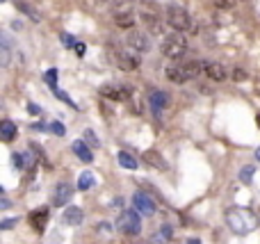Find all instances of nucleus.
I'll return each instance as SVG.
<instances>
[{"mask_svg": "<svg viewBox=\"0 0 260 244\" xmlns=\"http://www.w3.org/2000/svg\"><path fill=\"white\" fill-rule=\"evenodd\" d=\"M226 224L238 235H249L258 228V217L249 208H229L226 210Z\"/></svg>", "mask_w": 260, "mask_h": 244, "instance_id": "f257e3e1", "label": "nucleus"}, {"mask_svg": "<svg viewBox=\"0 0 260 244\" xmlns=\"http://www.w3.org/2000/svg\"><path fill=\"white\" fill-rule=\"evenodd\" d=\"M162 55L169 59H180L185 53H187V39L183 34H167L162 39V46H160Z\"/></svg>", "mask_w": 260, "mask_h": 244, "instance_id": "f03ea898", "label": "nucleus"}, {"mask_svg": "<svg viewBox=\"0 0 260 244\" xmlns=\"http://www.w3.org/2000/svg\"><path fill=\"white\" fill-rule=\"evenodd\" d=\"M167 23L178 32H185L192 27V18H189L187 9H183L180 5H171V7L167 9Z\"/></svg>", "mask_w": 260, "mask_h": 244, "instance_id": "7ed1b4c3", "label": "nucleus"}, {"mask_svg": "<svg viewBox=\"0 0 260 244\" xmlns=\"http://www.w3.org/2000/svg\"><path fill=\"white\" fill-rule=\"evenodd\" d=\"M119 228H121V233H126V235H137V233L142 231V219H139V215L135 213V210H126V213L121 215V219H119Z\"/></svg>", "mask_w": 260, "mask_h": 244, "instance_id": "20e7f679", "label": "nucleus"}, {"mask_svg": "<svg viewBox=\"0 0 260 244\" xmlns=\"http://www.w3.org/2000/svg\"><path fill=\"white\" fill-rule=\"evenodd\" d=\"M133 205H135V210L142 213V215H153L155 213V203H153V199L146 194V192H135Z\"/></svg>", "mask_w": 260, "mask_h": 244, "instance_id": "39448f33", "label": "nucleus"}, {"mask_svg": "<svg viewBox=\"0 0 260 244\" xmlns=\"http://www.w3.org/2000/svg\"><path fill=\"white\" fill-rule=\"evenodd\" d=\"M71 196H73V187L69 183H59L53 192V205L55 208H62V205H67L71 201Z\"/></svg>", "mask_w": 260, "mask_h": 244, "instance_id": "423d86ee", "label": "nucleus"}, {"mask_svg": "<svg viewBox=\"0 0 260 244\" xmlns=\"http://www.w3.org/2000/svg\"><path fill=\"white\" fill-rule=\"evenodd\" d=\"M128 48L137 50V53H144V50L151 48V41H148V34H144V32H130L128 39H126Z\"/></svg>", "mask_w": 260, "mask_h": 244, "instance_id": "0eeeda50", "label": "nucleus"}, {"mask_svg": "<svg viewBox=\"0 0 260 244\" xmlns=\"http://www.w3.org/2000/svg\"><path fill=\"white\" fill-rule=\"evenodd\" d=\"M142 18H144V23H146V27H148V32H151V34L167 37V34H165V27H162L160 16H155V14H148V12H144V14H142Z\"/></svg>", "mask_w": 260, "mask_h": 244, "instance_id": "6e6552de", "label": "nucleus"}, {"mask_svg": "<svg viewBox=\"0 0 260 244\" xmlns=\"http://www.w3.org/2000/svg\"><path fill=\"white\" fill-rule=\"evenodd\" d=\"M30 226L35 228L37 233H44L46 231V224H48V210L46 208H41V210H37V213H30Z\"/></svg>", "mask_w": 260, "mask_h": 244, "instance_id": "1a4fd4ad", "label": "nucleus"}, {"mask_svg": "<svg viewBox=\"0 0 260 244\" xmlns=\"http://www.w3.org/2000/svg\"><path fill=\"white\" fill-rule=\"evenodd\" d=\"M110 3H112V14H114V18L133 16V5H135V0H110Z\"/></svg>", "mask_w": 260, "mask_h": 244, "instance_id": "9d476101", "label": "nucleus"}, {"mask_svg": "<svg viewBox=\"0 0 260 244\" xmlns=\"http://www.w3.org/2000/svg\"><path fill=\"white\" fill-rule=\"evenodd\" d=\"M148 103H151V108L155 110V112H160V110H165L167 105L171 103V96L167 94V91H153V94L148 96Z\"/></svg>", "mask_w": 260, "mask_h": 244, "instance_id": "9b49d317", "label": "nucleus"}, {"mask_svg": "<svg viewBox=\"0 0 260 244\" xmlns=\"http://www.w3.org/2000/svg\"><path fill=\"white\" fill-rule=\"evenodd\" d=\"M144 162H146V167L160 169V171H165V169H167V160L162 158V155L157 153V151H153V149L144 153Z\"/></svg>", "mask_w": 260, "mask_h": 244, "instance_id": "f8f14e48", "label": "nucleus"}, {"mask_svg": "<svg viewBox=\"0 0 260 244\" xmlns=\"http://www.w3.org/2000/svg\"><path fill=\"white\" fill-rule=\"evenodd\" d=\"M71 149H73V153L82 160V162H91V160H94V153H91V149H89V144H87V142H82V140L73 142Z\"/></svg>", "mask_w": 260, "mask_h": 244, "instance_id": "ddd939ff", "label": "nucleus"}, {"mask_svg": "<svg viewBox=\"0 0 260 244\" xmlns=\"http://www.w3.org/2000/svg\"><path fill=\"white\" fill-rule=\"evenodd\" d=\"M114 59H117V64H119L121 71H133V68H137V64H139V59L130 53H117Z\"/></svg>", "mask_w": 260, "mask_h": 244, "instance_id": "4468645a", "label": "nucleus"}, {"mask_svg": "<svg viewBox=\"0 0 260 244\" xmlns=\"http://www.w3.org/2000/svg\"><path fill=\"white\" fill-rule=\"evenodd\" d=\"M101 94H103L105 98H112V100H128L130 98L128 89H123V87H103Z\"/></svg>", "mask_w": 260, "mask_h": 244, "instance_id": "2eb2a0df", "label": "nucleus"}, {"mask_svg": "<svg viewBox=\"0 0 260 244\" xmlns=\"http://www.w3.org/2000/svg\"><path fill=\"white\" fill-rule=\"evenodd\" d=\"M82 219H85V215H82V210L76 208V205H71V208L64 210V222H67L69 226H80Z\"/></svg>", "mask_w": 260, "mask_h": 244, "instance_id": "dca6fc26", "label": "nucleus"}, {"mask_svg": "<svg viewBox=\"0 0 260 244\" xmlns=\"http://www.w3.org/2000/svg\"><path fill=\"white\" fill-rule=\"evenodd\" d=\"M206 76L208 78H212V80H224L226 78V68L221 66V64H217V62H208L206 64Z\"/></svg>", "mask_w": 260, "mask_h": 244, "instance_id": "f3484780", "label": "nucleus"}, {"mask_svg": "<svg viewBox=\"0 0 260 244\" xmlns=\"http://www.w3.org/2000/svg\"><path fill=\"white\" fill-rule=\"evenodd\" d=\"M14 137H16V126H14L12 121H7V119H5V121L0 123V140H3V142H12Z\"/></svg>", "mask_w": 260, "mask_h": 244, "instance_id": "a211bd4d", "label": "nucleus"}, {"mask_svg": "<svg viewBox=\"0 0 260 244\" xmlns=\"http://www.w3.org/2000/svg\"><path fill=\"white\" fill-rule=\"evenodd\" d=\"M117 158H119V164H121L123 169H128V171H135V169H137V160H135V155H130L128 151H121Z\"/></svg>", "mask_w": 260, "mask_h": 244, "instance_id": "6ab92c4d", "label": "nucleus"}, {"mask_svg": "<svg viewBox=\"0 0 260 244\" xmlns=\"http://www.w3.org/2000/svg\"><path fill=\"white\" fill-rule=\"evenodd\" d=\"M94 185H96L94 173H91V171H82V173H80V178H78V190L87 192L89 187H94Z\"/></svg>", "mask_w": 260, "mask_h": 244, "instance_id": "aec40b11", "label": "nucleus"}, {"mask_svg": "<svg viewBox=\"0 0 260 244\" xmlns=\"http://www.w3.org/2000/svg\"><path fill=\"white\" fill-rule=\"evenodd\" d=\"M171 233H174V231H171V226H169V224H165V226H162L160 231H157L155 235H153V242H155V244H165V242H169V240H171Z\"/></svg>", "mask_w": 260, "mask_h": 244, "instance_id": "412c9836", "label": "nucleus"}, {"mask_svg": "<svg viewBox=\"0 0 260 244\" xmlns=\"http://www.w3.org/2000/svg\"><path fill=\"white\" fill-rule=\"evenodd\" d=\"M0 64L3 66H7L9 64V41H7V37H0Z\"/></svg>", "mask_w": 260, "mask_h": 244, "instance_id": "4be33fe9", "label": "nucleus"}, {"mask_svg": "<svg viewBox=\"0 0 260 244\" xmlns=\"http://www.w3.org/2000/svg\"><path fill=\"white\" fill-rule=\"evenodd\" d=\"M44 80H46V85H48L50 89H57V68H50V71H46Z\"/></svg>", "mask_w": 260, "mask_h": 244, "instance_id": "5701e85b", "label": "nucleus"}, {"mask_svg": "<svg viewBox=\"0 0 260 244\" xmlns=\"http://www.w3.org/2000/svg\"><path fill=\"white\" fill-rule=\"evenodd\" d=\"M48 130H50V132H55V135H57V137H64V135H67V128H64L59 121L48 123Z\"/></svg>", "mask_w": 260, "mask_h": 244, "instance_id": "b1692460", "label": "nucleus"}, {"mask_svg": "<svg viewBox=\"0 0 260 244\" xmlns=\"http://www.w3.org/2000/svg\"><path fill=\"white\" fill-rule=\"evenodd\" d=\"M85 142H87V144H89V146H94V149L101 144V142H99V137L94 135V130H91V128H87V130H85Z\"/></svg>", "mask_w": 260, "mask_h": 244, "instance_id": "393cba45", "label": "nucleus"}, {"mask_svg": "<svg viewBox=\"0 0 260 244\" xmlns=\"http://www.w3.org/2000/svg\"><path fill=\"white\" fill-rule=\"evenodd\" d=\"M12 162H14V167L16 169H25V158H23V153H14Z\"/></svg>", "mask_w": 260, "mask_h": 244, "instance_id": "a878e982", "label": "nucleus"}, {"mask_svg": "<svg viewBox=\"0 0 260 244\" xmlns=\"http://www.w3.org/2000/svg\"><path fill=\"white\" fill-rule=\"evenodd\" d=\"M62 44L67 46V48H76V39H73L71 34H67V32L62 34Z\"/></svg>", "mask_w": 260, "mask_h": 244, "instance_id": "bb28decb", "label": "nucleus"}, {"mask_svg": "<svg viewBox=\"0 0 260 244\" xmlns=\"http://www.w3.org/2000/svg\"><path fill=\"white\" fill-rule=\"evenodd\" d=\"M253 169H256V167H244V169H242V173H240V178H242L244 183H249V181H251Z\"/></svg>", "mask_w": 260, "mask_h": 244, "instance_id": "cd10ccee", "label": "nucleus"}, {"mask_svg": "<svg viewBox=\"0 0 260 244\" xmlns=\"http://www.w3.org/2000/svg\"><path fill=\"white\" fill-rule=\"evenodd\" d=\"M233 80H235V82L247 80V71H242V68H235V71H233Z\"/></svg>", "mask_w": 260, "mask_h": 244, "instance_id": "c85d7f7f", "label": "nucleus"}, {"mask_svg": "<svg viewBox=\"0 0 260 244\" xmlns=\"http://www.w3.org/2000/svg\"><path fill=\"white\" fill-rule=\"evenodd\" d=\"M133 16H121V18H117V25H121V27H130L133 25Z\"/></svg>", "mask_w": 260, "mask_h": 244, "instance_id": "c756f323", "label": "nucleus"}, {"mask_svg": "<svg viewBox=\"0 0 260 244\" xmlns=\"http://www.w3.org/2000/svg\"><path fill=\"white\" fill-rule=\"evenodd\" d=\"M16 226V219H5L3 224H0V228H3V231H9V228H14Z\"/></svg>", "mask_w": 260, "mask_h": 244, "instance_id": "7c9ffc66", "label": "nucleus"}, {"mask_svg": "<svg viewBox=\"0 0 260 244\" xmlns=\"http://www.w3.org/2000/svg\"><path fill=\"white\" fill-rule=\"evenodd\" d=\"M27 110H30V114H35V117H39L41 114V108L39 105H35V103H27Z\"/></svg>", "mask_w": 260, "mask_h": 244, "instance_id": "2f4dec72", "label": "nucleus"}, {"mask_svg": "<svg viewBox=\"0 0 260 244\" xmlns=\"http://www.w3.org/2000/svg\"><path fill=\"white\" fill-rule=\"evenodd\" d=\"M233 3L235 0H217V7H224V9H229V7H233Z\"/></svg>", "mask_w": 260, "mask_h": 244, "instance_id": "473e14b6", "label": "nucleus"}, {"mask_svg": "<svg viewBox=\"0 0 260 244\" xmlns=\"http://www.w3.org/2000/svg\"><path fill=\"white\" fill-rule=\"evenodd\" d=\"M0 208H3V210L12 208V201H9V199H7V196H3V201H0Z\"/></svg>", "mask_w": 260, "mask_h": 244, "instance_id": "72a5a7b5", "label": "nucleus"}, {"mask_svg": "<svg viewBox=\"0 0 260 244\" xmlns=\"http://www.w3.org/2000/svg\"><path fill=\"white\" fill-rule=\"evenodd\" d=\"M76 55H78V57H82V55H85V46H82V44H76Z\"/></svg>", "mask_w": 260, "mask_h": 244, "instance_id": "f704fd0d", "label": "nucleus"}, {"mask_svg": "<svg viewBox=\"0 0 260 244\" xmlns=\"http://www.w3.org/2000/svg\"><path fill=\"white\" fill-rule=\"evenodd\" d=\"M185 244H201V240H197V237H192V240H187Z\"/></svg>", "mask_w": 260, "mask_h": 244, "instance_id": "c9c22d12", "label": "nucleus"}, {"mask_svg": "<svg viewBox=\"0 0 260 244\" xmlns=\"http://www.w3.org/2000/svg\"><path fill=\"white\" fill-rule=\"evenodd\" d=\"M256 160H258V162H260V149L256 151Z\"/></svg>", "mask_w": 260, "mask_h": 244, "instance_id": "e433bc0d", "label": "nucleus"}]
</instances>
